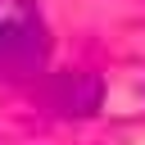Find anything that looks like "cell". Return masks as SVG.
Returning <instances> with one entry per match:
<instances>
[{
  "label": "cell",
  "instance_id": "2",
  "mask_svg": "<svg viewBox=\"0 0 145 145\" xmlns=\"http://www.w3.org/2000/svg\"><path fill=\"white\" fill-rule=\"evenodd\" d=\"M45 104L54 113H95L100 109V77L91 72H63L45 86Z\"/></svg>",
  "mask_w": 145,
  "mask_h": 145
},
{
  "label": "cell",
  "instance_id": "1",
  "mask_svg": "<svg viewBox=\"0 0 145 145\" xmlns=\"http://www.w3.org/2000/svg\"><path fill=\"white\" fill-rule=\"evenodd\" d=\"M50 59V27L36 0H0V77H32Z\"/></svg>",
  "mask_w": 145,
  "mask_h": 145
}]
</instances>
